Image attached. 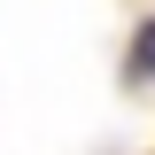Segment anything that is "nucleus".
I'll use <instances>...</instances> for the list:
<instances>
[{
    "instance_id": "obj_1",
    "label": "nucleus",
    "mask_w": 155,
    "mask_h": 155,
    "mask_svg": "<svg viewBox=\"0 0 155 155\" xmlns=\"http://www.w3.org/2000/svg\"><path fill=\"white\" fill-rule=\"evenodd\" d=\"M132 78H155V23L132 39Z\"/></svg>"
}]
</instances>
